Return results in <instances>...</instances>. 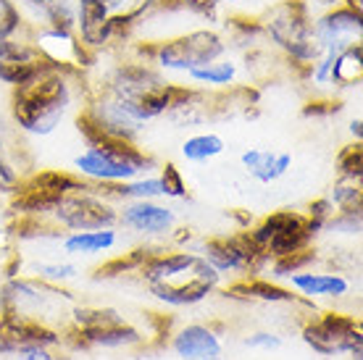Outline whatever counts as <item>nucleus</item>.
<instances>
[{
	"label": "nucleus",
	"instance_id": "nucleus-9",
	"mask_svg": "<svg viewBox=\"0 0 363 360\" xmlns=\"http://www.w3.org/2000/svg\"><path fill=\"white\" fill-rule=\"evenodd\" d=\"M200 255L218 274H242V276H247L253 269L266 263L247 232H237L232 237H211L200 244Z\"/></svg>",
	"mask_w": 363,
	"mask_h": 360
},
{
	"label": "nucleus",
	"instance_id": "nucleus-14",
	"mask_svg": "<svg viewBox=\"0 0 363 360\" xmlns=\"http://www.w3.org/2000/svg\"><path fill=\"white\" fill-rule=\"evenodd\" d=\"M124 229L143 237H161L174 232L177 213L174 208L158 203V200H129L118 206V221Z\"/></svg>",
	"mask_w": 363,
	"mask_h": 360
},
{
	"label": "nucleus",
	"instance_id": "nucleus-27",
	"mask_svg": "<svg viewBox=\"0 0 363 360\" xmlns=\"http://www.w3.org/2000/svg\"><path fill=\"white\" fill-rule=\"evenodd\" d=\"M337 171L340 179L345 181H361L363 176V145L350 142L337 153Z\"/></svg>",
	"mask_w": 363,
	"mask_h": 360
},
{
	"label": "nucleus",
	"instance_id": "nucleus-6",
	"mask_svg": "<svg viewBox=\"0 0 363 360\" xmlns=\"http://www.w3.org/2000/svg\"><path fill=\"white\" fill-rule=\"evenodd\" d=\"M40 218L58 226L64 235L66 232L106 229V226H116L118 206L98 184L84 181L82 187L72 189V192H66L64 198H58V203Z\"/></svg>",
	"mask_w": 363,
	"mask_h": 360
},
{
	"label": "nucleus",
	"instance_id": "nucleus-8",
	"mask_svg": "<svg viewBox=\"0 0 363 360\" xmlns=\"http://www.w3.org/2000/svg\"><path fill=\"white\" fill-rule=\"evenodd\" d=\"M303 339L321 355L353 352L355 358H361V324L353 315L324 313L303 329Z\"/></svg>",
	"mask_w": 363,
	"mask_h": 360
},
{
	"label": "nucleus",
	"instance_id": "nucleus-23",
	"mask_svg": "<svg viewBox=\"0 0 363 360\" xmlns=\"http://www.w3.org/2000/svg\"><path fill=\"white\" fill-rule=\"evenodd\" d=\"M227 150V140L216 132H195L182 142V158L187 163H208Z\"/></svg>",
	"mask_w": 363,
	"mask_h": 360
},
{
	"label": "nucleus",
	"instance_id": "nucleus-1",
	"mask_svg": "<svg viewBox=\"0 0 363 360\" xmlns=\"http://www.w3.org/2000/svg\"><path fill=\"white\" fill-rule=\"evenodd\" d=\"M182 87H184L182 81L169 79L150 61L132 53L111 63L108 69L100 74L98 87H92V90L108 92L137 124L145 126L158 118H166V113L179 98Z\"/></svg>",
	"mask_w": 363,
	"mask_h": 360
},
{
	"label": "nucleus",
	"instance_id": "nucleus-29",
	"mask_svg": "<svg viewBox=\"0 0 363 360\" xmlns=\"http://www.w3.org/2000/svg\"><path fill=\"white\" fill-rule=\"evenodd\" d=\"M329 203L335 206V210H363V189L361 181H345L340 179V184H335Z\"/></svg>",
	"mask_w": 363,
	"mask_h": 360
},
{
	"label": "nucleus",
	"instance_id": "nucleus-24",
	"mask_svg": "<svg viewBox=\"0 0 363 360\" xmlns=\"http://www.w3.org/2000/svg\"><path fill=\"white\" fill-rule=\"evenodd\" d=\"M77 334L82 337L84 344H100V347H127V344L140 342V332L132 329L127 321H116V324L100 326V329H87V332Z\"/></svg>",
	"mask_w": 363,
	"mask_h": 360
},
{
	"label": "nucleus",
	"instance_id": "nucleus-30",
	"mask_svg": "<svg viewBox=\"0 0 363 360\" xmlns=\"http://www.w3.org/2000/svg\"><path fill=\"white\" fill-rule=\"evenodd\" d=\"M311 261H316V250H298V252H290V255H281V258H272V271L274 276H290V274H298L308 266Z\"/></svg>",
	"mask_w": 363,
	"mask_h": 360
},
{
	"label": "nucleus",
	"instance_id": "nucleus-25",
	"mask_svg": "<svg viewBox=\"0 0 363 360\" xmlns=\"http://www.w3.org/2000/svg\"><path fill=\"white\" fill-rule=\"evenodd\" d=\"M229 292L235 295V298H253V300H266V303H295V295H292L290 289L284 287H277V284H272V281L266 279H250V276H245V279L235 281L232 287H229Z\"/></svg>",
	"mask_w": 363,
	"mask_h": 360
},
{
	"label": "nucleus",
	"instance_id": "nucleus-13",
	"mask_svg": "<svg viewBox=\"0 0 363 360\" xmlns=\"http://www.w3.org/2000/svg\"><path fill=\"white\" fill-rule=\"evenodd\" d=\"M45 58L32 45V35L0 37V84L16 87L45 66Z\"/></svg>",
	"mask_w": 363,
	"mask_h": 360
},
{
	"label": "nucleus",
	"instance_id": "nucleus-20",
	"mask_svg": "<svg viewBox=\"0 0 363 360\" xmlns=\"http://www.w3.org/2000/svg\"><path fill=\"white\" fill-rule=\"evenodd\" d=\"M161 0H103V6L108 11V16L113 18V24L121 35L132 43L135 29L145 21L150 13L158 11Z\"/></svg>",
	"mask_w": 363,
	"mask_h": 360
},
{
	"label": "nucleus",
	"instance_id": "nucleus-3",
	"mask_svg": "<svg viewBox=\"0 0 363 360\" xmlns=\"http://www.w3.org/2000/svg\"><path fill=\"white\" fill-rule=\"evenodd\" d=\"M129 50L150 61L169 79L179 81L200 66L227 55L232 47H229L227 35L218 27H190L161 37V40H153V43L132 40Z\"/></svg>",
	"mask_w": 363,
	"mask_h": 360
},
{
	"label": "nucleus",
	"instance_id": "nucleus-32",
	"mask_svg": "<svg viewBox=\"0 0 363 360\" xmlns=\"http://www.w3.org/2000/svg\"><path fill=\"white\" fill-rule=\"evenodd\" d=\"M18 181H21L18 169L9 161L6 147H3V142H0V192H13V189L18 187Z\"/></svg>",
	"mask_w": 363,
	"mask_h": 360
},
{
	"label": "nucleus",
	"instance_id": "nucleus-5",
	"mask_svg": "<svg viewBox=\"0 0 363 360\" xmlns=\"http://www.w3.org/2000/svg\"><path fill=\"white\" fill-rule=\"evenodd\" d=\"M153 169V155L145 153L140 142H127V140H95L87 142L82 153L74 155V174L98 187L137 179Z\"/></svg>",
	"mask_w": 363,
	"mask_h": 360
},
{
	"label": "nucleus",
	"instance_id": "nucleus-15",
	"mask_svg": "<svg viewBox=\"0 0 363 360\" xmlns=\"http://www.w3.org/2000/svg\"><path fill=\"white\" fill-rule=\"evenodd\" d=\"M182 81L203 92H224L237 87L242 81V66H240L237 58H232L227 53L221 55V58H216V61H211L206 66L195 69V72H190Z\"/></svg>",
	"mask_w": 363,
	"mask_h": 360
},
{
	"label": "nucleus",
	"instance_id": "nucleus-7",
	"mask_svg": "<svg viewBox=\"0 0 363 360\" xmlns=\"http://www.w3.org/2000/svg\"><path fill=\"white\" fill-rule=\"evenodd\" d=\"M247 235L258 247V252L264 255V261H272V258H281V255L311 247L316 232L311 229L306 213L277 210L272 216H266L258 226H253Z\"/></svg>",
	"mask_w": 363,
	"mask_h": 360
},
{
	"label": "nucleus",
	"instance_id": "nucleus-34",
	"mask_svg": "<svg viewBox=\"0 0 363 360\" xmlns=\"http://www.w3.org/2000/svg\"><path fill=\"white\" fill-rule=\"evenodd\" d=\"M245 344H247V347H264V350H277V347H281V339L277 337V334L258 332V334H253V337H247Z\"/></svg>",
	"mask_w": 363,
	"mask_h": 360
},
{
	"label": "nucleus",
	"instance_id": "nucleus-19",
	"mask_svg": "<svg viewBox=\"0 0 363 360\" xmlns=\"http://www.w3.org/2000/svg\"><path fill=\"white\" fill-rule=\"evenodd\" d=\"M118 244L116 226L106 229H87V232H66L61 237V250L66 255H100Z\"/></svg>",
	"mask_w": 363,
	"mask_h": 360
},
{
	"label": "nucleus",
	"instance_id": "nucleus-37",
	"mask_svg": "<svg viewBox=\"0 0 363 360\" xmlns=\"http://www.w3.org/2000/svg\"><path fill=\"white\" fill-rule=\"evenodd\" d=\"M350 135H353L355 142H361L363 140V118L361 116H355L353 121H350Z\"/></svg>",
	"mask_w": 363,
	"mask_h": 360
},
{
	"label": "nucleus",
	"instance_id": "nucleus-2",
	"mask_svg": "<svg viewBox=\"0 0 363 360\" xmlns=\"http://www.w3.org/2000/svg\"><path fill=\"white\" fill-rule=\"evenodd\" d=\"M79 90H84L82 74L45 63L27 81L11 87V118L27 135H53L74 108Z\"/></svg>",
	"mask_w": 363,
	"mask_h": 360
},
{
	"label": "nucleus",
	"instance_id": "nucleus-16",
	"mask_svg": "<svg viewBox=\"0 0 363 360\" xmlns=\"http://www.w3.org/2000/svg\"><path fill=\"white\" fill-rule=\"evenodd\" d=\"M240 163L255 181L274 184L292 169V155L281 150H269V147H247L240 155Z\"/></svg>",
	"mask_w": 363,
	"mask_h": 360
},
{
	"label": "nucleus",
	"instance_id": "nucleus-4",
	"mask_svg": "<svg viewBox=\"0 0 363 360\" xmlns=\"http://www.w3.org/2000/svg\"><path fill=\"white\" fill-rule=\"evenodd\" d=\"M258 18L266 45L279 55L281 63H290L303 77V72L321 55V45L313 35V18L303 9V3L277 0Z\"/></svg>",
	"mask_w": 363,
	"mask_h": 360
},
{
	"label": "nucleus",
	"instance_id": "nucleus-36",
	"mask_svg": "<svg viewBox=\"0 0 363 360\" xmlns=\"http://www.w3.org/2000/svg\"><path fill=\"white\" fill-rule=\"evenodd\" d=\"M16 355H18V360H55L53 355H50V350L43 347V344H35V347H21Z\"/></svg>",
	"mask_w": 363,
	"mask_h": 360
},
{
	"label": "nucleus",
	"instance_id": "nucleus-22",
	"mask_svg": "<svg viewBox=\"0 0 363 360\" xmlns=\"http://www.w3.org/2000/svg\"><path fill=\"white\" fill-rule=\"evenodd\" d=\"M363 81V45L342 47L335 55V66H332V90H345V87H361Z\"/></svg>",
	"mask_w": 363,
	"mask_h": 360
},
{
	"label": "nucleus",
	"instance_id": "nucleus-33",
	"mask_svg": "<svg viewBox=\"0 0 363 360\" xmlns=\"http://www.w3.org/2000/svg\"><path fill=\"white\" fill-rule=\"evenodd\" d=\"M337 111H342V103L327 95V98L308 100V106L303 108V116H332Z\"/></svg>",
	"mask_w": 363,
	"mask_h": 360
},
{
	"label": "nucleus",
	"instance_id": "nucleus-31",
	"mask_svg": "<svg viewBox=\"0 0 363 360\" xmlns=\"http://www.w3.org/2000/svg\"><path fill=\"white\" fill-rule=\"evenodd\" d=\"M161 181H164V189H166V198L172 200H182L187 198V181H184V176H182V171L174 166V163H166V166H161Z\"/></svg>",
	"mask_w": 363,
	"mask_h": 360
},
{
	"label": "nucleus",
	"instance_id": "nucleus-28",
	"mask_svg": "<svg viewBox=\"0 0 363 360\" xmlns=\"http://www.w3.org/2000/svg\"><path fill=\"white\" fill-rule=\"evenodd\" d=\"M32 276L40 281H48V284H64V281H72L79 276V269L74 263L66 261H53V263H32Z\"/></svg>",
	"mask_w": 363,
	"mask_h": 360
},
{
	"label": "nucleus",
	"instance_id": "nucleus-35",
	"mask_svg": "<svg viewBox=\"0 0 363 360\" xmlns=\"http://www.w3.org/2000/svg\"><path fill=\"white\" fill-rule=\"evenodd\" d=\"M303 3V9L308 11L311 18L321 16V13H327V11L337 9V6H342V0H300Z\"/></svg>",
	"mask_w": 363,
	"mask_h": 360
},
{
	"label": "nucleus",
	"instance_id": "nucleus-12",
	"mask_svg": "<svg viewBox=\"0 0 363 360\" xmlns=\"http://www.w3.org/2000/svg\"><path fill=\"white\" fill-rule=\"evenodd\" d=\"M313 35L321 50H342L353 43H363V11L337 6L313 18Z\"/></svg>",
	"mask_w": 363,
	"mask_h": 360
},
{
	"label": "nucleus",
	"instance_id": "nucleus-11",
	"mask_svg": "<svg viewBox=\"0 0 363 360\" xmlns=\"http://www.w3.org/2000/svg\"><path fill=\"white\" fill-rule=\"evenodd\" d=\"M32 45L40 50V55L50 66H58V69H66V72L74 74H82L95 61V55L84 50L82 43L77 40V35L64 32V29H32Z\"/></svg>",
	"mask_w": 363,
	"mask_h": 360
},
{
	"label": "nucleus",
	"instance_id": "nucleus-10",
	"mask_svg": "<svg viewBox=\"0 0 363 360\" xmlns=\"http://www.w3.org/2000/svg\"><path fill=\"white\" fill-rule=\"evenodd\" d=\"M74 35L82 43L87 53L100 55L108 53L113 45H121L129 40L116 29L113 18L103 6V0H77V24H74Z\"/></svg>",
	"mask_w": 363,
	"mask_h": 360
},
{
	"label": "nucleus",
	"instance_id": "nucleus-26",
	"mask_svg": "<svg viewBox=\"0 0 363 360\" xmlns=\"http://www.w3.org/2000/svg\"><path fill=\"white\" fill-rule=\"evenodd\" d=\"M32 35L27 16L21 13L16 0H0V37H21Z\"/></svg>",
	"mask_w": 363,
	"mask_h": 360
},
{
	"label": "nucleus",
	"instance_id": "nucleus-21",
	"mask_svg": "<svg viewBox=\"0 0 363 360\" xmlns=\"http://www.w3.org/2000/svg\"><path fill=\"white\" fill-rule=\"evenodd\" d=\"M292 287L303 298H342L350 289V281L342 274H318V271H298L290 274Z\"/></svg>",
	"mask_w": 363,
	"mask_h": 360
},
{
	"label": "nucleus",
	"instance_id": "nucleus-18",
	"mask_svg": "<svg viewBox=\"0 0 363 360\" xmlns=\"http://www.w3.org/2000/svg\"><path fill=\"white\" fill-rule=\"evenodd\" d=\"M218 281L221 279H195L187 281V284H161V281H155V284H147V287L153 292V298H158L166 305L184 308L198 305L200 300L208 298L211 292L218 287Z\"/></svg>",
	"mask_w": 363,
	"mask_h": 360
},
{
	"label": "nucleus",
	"instance_id": "nucleus-17",
	"mask_svg": "<svg viewBox=\"0 0 363 360\" xmlns=\"http://www.w3.org/2000/svg\"><path fill=\"white\" fill-rule=\"evenodd\" d=\"M174 352L182 360H211L221 355V342L208 326L190 324L174 334Z\"/></svg>",
	"mask_w": 363,
	"mask_h": 360
},
{
	"label": "nucleus",
	"instance_id": "nucleus-38",
	"mask_svg": "<svg viewBox=\"0 0 363 360\" xmlns=\"http://www.w3.org/2000/svg\"><path fill=\"white\" fill-rule=\"evenodd\" d=\"M211 360H218V358H211Z\"/></svg>",
	"mask_w": 363,
	"mask_h": 360
}]
</instances>
